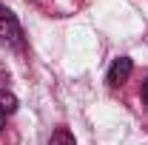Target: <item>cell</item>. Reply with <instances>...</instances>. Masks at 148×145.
<instances>
[{
	"instance_id": "obj_1",
	"label": "cell",
	"mask_w": 148,
	"mask_h": 145,
	"mask_svg": "<svg viewBox=\"0 0 148 145\" xmlns=\"http://www.w3.org/2000/svg\"><path fill=\"white\" fill-rule=\"evenodd\" d=\"M0 40L9 43L12 49H23V29L12 14V9H6L3 3H0Z\"/></svg>"
},
{
	"instance_id": "obj_2",
	"label": "cell",
	"mask_w": 148,
	"mask_h": 145,
	"mask_svg": "<svg viewBox=\"0 0 148 145\" xmlns=\"http://www.w3.org/2000/svg\"><path fill=\"white\" fill-rule=\"evenodd\" d=\"M131 71H134V63H131V57H117L114 63H111L108 68V85H123L125 80L131 77Z\"/></svg>"
},
{
	"instance_id": "obj_3",
	"label": "cell",
	"mask_w": 148,
	"mask_h": 145,
	"mask_svg": "<svg viewBox=\"0 0 148 145\" xmlns=\"http://www.w3.org/2000/svg\"><path fill=\"white\" fill-rule=\"evenodd\" d=\"M14 111H17V97H14L12 91H3V88H0V114L9 117V114H14Z\"/></svg>"
},
{
	"instance_id": "obj_4",
	"label": "cell",
	"mask_w": 148,
	"mask_h": 145,
	"mask_svg": "<svg viewBox=\"0 0 148 145\" xmlns=\"http://www.w3.org/2000/svg\"><path fill=\"white\" fill-rule=\"evenodd\" d=\"M49 145H77V142H74V134H71V131H69L66 125H60L54 134H51Z\"/></svg>"
},
{
	"instance_id": "obj_5",
	"label": "cell",
	"mask_w": 148,
	"mask_h": 145,
	"mask_svg": "<svg viewBox=\"0 0 148 145\" xmlns=\"http://www.w3.org/2000/svg\"><path fill=\"white\" fill-rule=\"evenodd\" d=\"M140 97H143V105L148 111V80H143V88H140Z\"/></svg>"
},
{
	"instance_id": "obj_6",
	"label": "cell",
	"mask_w": 148,
	"mask_h": 145,
	"mask_svg": "<svg viewBox=\"0 0 148 145\" xmlns=\"http://www.w3.org/2000/svg\"><path fill=\"white\" fill-rule=\"evenodd\" d=\"M6 128V114H0V131Z\"/></svg>"
}]
</instances>
